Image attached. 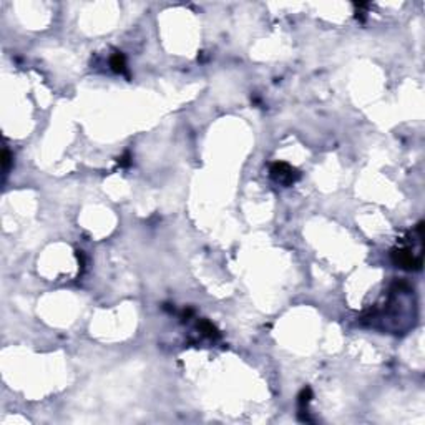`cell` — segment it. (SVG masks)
Instances as JSON below:
<instances>
[{
	"instance_id": "obj_4",
	"label": "cell",
	"mask_w": 425,
	"mask_h": 425,
	"mask_svg": "<svg viewBox=\"0 0 425 425\" xmlns=\"http://www.w3.org/2000/svg\"><path fill=\"white\" fill-rule=\"evenodd\" d=\"M2 164H4V171L7 173L9 171V164H10V156H9V151H4V160H2Z\"/></svg>"
},
{
	"instance_id": "obj_3",
	"label": "cell",
	"mask_w": 425,
	"mask_h": 425,
	"mask_svg": "<svg viewBox=\"0 0 425 425\" xmlns=\"http://www.w3.org/2000/svg\"><path fill=\"white\" fill-rule=\"evenodd\" d=\"M110 65L113 67V70L115 71H118V73H121V71L125 70V67H126V63H125V57L121 55V53H115L113 57H112V62H110Z\"/></svg>"
},
{
	"instance_id": "obj_1",
	"label": "cell",
	"mask_w": 425,
	"mask_h": 425,
	"mask_svg": "<svg viewBox=\"0 0 425 425\" xmlns=\"http://www.w3.org/2000/svg\"><path fill=\"white\" fill-rule=\"evenodd\" d=\"M394 261L404 269H420L422 266V225L415 228L407 237L400 239L392 253Z\"/></svg>"
},
{
	"instance_id": "obj_2",
	"label": "cell",
	"mask_w": 425,
	"mask_h": 425,
	"mask_svg": "<svg viewBox=\"0 0 425 425\" xmlns=\"http://www.w3.org/2000/svg\"><path fill=\"white\" fill-rule=\"evenodd\" d=\"M271 176L281 184H291L298 179V171L287 163H274L271 167Z\"/></svg>"
}]
</instances>
